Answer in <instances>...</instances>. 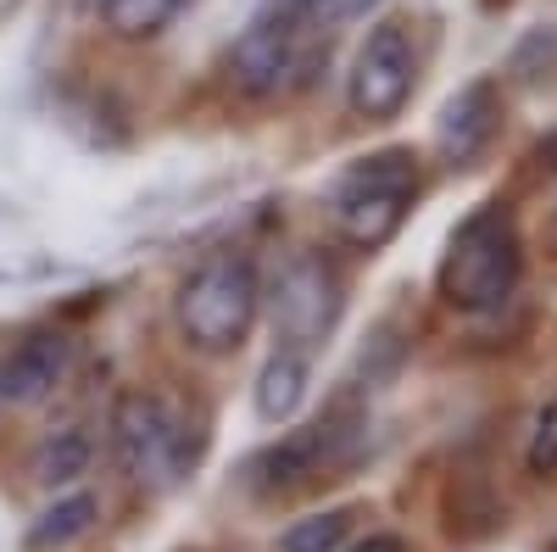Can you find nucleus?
Here are the masks:
<instances>
[{
    "label": "nucleus",
    "instance_id": "1",
    "mask_svg": "<svg viewBox=\"0 0 557 552\" xmlns=\"http://www.w3.org/2000/svg\"><path fill=\"white\" fill-rule=\"evenodd\" d=\"M519 268H524L519 223L502 201H491V207H480L457 223L446 262H441V296L457 312H491L513 296Z\"/></svg>",
    "mask_w": 557,
    "mask_h": 552
},
{
    "label": "nucleus",
    "instance_id": "2",
    "mask_svg": "<svg viewBox=\"0 0 557 552\" xmlns=\"http://www.w3.org/2000/svg\"><path fill=\"white\" fill-rule=\"evenodd\" d=\"M257 307H262V280L251 257H235V252L207 257L178 285V324L201 352H235L257 324Z\"/></svg>",
    "mask_w": 557,
    "mask_h": 552
},
{
    "label": "nucleus",
    "instance_id": "3",
    "mask_svg": "<svg viewBox=\"0 0 557 552\" xmlns=\"http://www.w3.org/2000/svg\"><path fill=\"white\" fill-rule=\"evenodd\" d=\"M418 196V162L412 151H374V157H362L341 173L335 184V223H341V235L362 252H374L385 246L407 207Z\"/></svg>",
    "mask_w": 557,
    "mask_h": 552
},
{
    "label": "nucleus",
    "instance_id": "4",
    "mask_svg": "<svg viewBox=\"0 0 557 552\" xmlns=\"http://www.w3.org/2000/svg\"><path fill=\"white\" fill-rule=\"evenodd\" d=\"M412 39L401 23H380L362 39L357 68H351V112L368 123H385L407 107L412 96Z\"/></svg>",
    "mask_w": 557,
    "mask_h": 552
},
{
    "label": "nucleus",
    "instance_id": "5",
    "mask_svg": "<svg viewBox=\"0 0 557 552\" xmlns=\"http://www.w3.org/2000/svg\"><path fill=\"white\" fill-rule=\"evenodd\" d=\"M335 318H341V273L318 252H301L285 273H278V291H273L278 335L296 341V346H312L335 330Z\"/></svg>",
    "mask_w": 557,
    "mask_h": 552
},
{
    "label": "nucleus",
    "instance_id": "6",
    "mask_svg": "<svg viewBox=\"0 0 557 552\" xmlns=\"http://www.w3.org/2000/svg\"><path fill=\"white\" fill-rule=\"evenodd\" d=\"M296 23H301V17L262 12V17L240 34L228 73H235V84L246 89V96H273V89L285 84V73H296Z\"/></svg>",
    "mask_w": 557,
    "mask_h": 552
},
{
    "label": "nucleus",
    "instance_id": "7",
    "mask_svg": "<svg viewBox=\"0 0 557 552\" xmlns=\"http://www.w3.org/2000/svg\"><path fill=\"white\" fill-rule=\"evenodd\" d=\"M112 446H117V464L128 475H157L168 464V446H173V419H168V407L162 396L151 391H128L117 396L112 407Z\"/></svg>",
    "mask_w": 557,
    "mask_h": 552
},
{
    "label": "nucleus",
    "instance_id": "8",
    "mask_svg": "<svg viewBox=\"0 0 557 552\" xmlns=\"http://www.w3.org/2000/svg\"><path fill=\"white\" fill-rule=\"evenodd\" d=\"M62 375H67V341L57 330H39L0 363V402L28 407L39 396H51L62 385Z\"/></svg>",
    "mask_w": 557,
    "mask_h": 552
},
{
    "label": "nucleus",
    "instance_id": "9",
    "mask_svg": "<svg viewBox=\"0 0 557 552\" xmlns=\"http://www.w3.org/2000/svg\"><path fill=\"white\" fill-rule=\"evenodd\" d=\"M496 118H502V101H496L491 78L457 89V96L446 101V112H441V151H446V162H474L491 146Z\"/></svg>",
    "mask_w": 557,
    "mask_h": 552
},
{
    "label": "nucleus",
    "instance_id": "10",
    "mask_svg": "<svg viewBox=\"0 0 557 552\" xmlns=\"http://www.w3.org/2000/svg\"><path fill=\"white\" fill-rule=\"evenodd\" d=\"M335 436H341V430H335V419H318V425L290 430L278 446H268V452L257 457V486H268V491H285V486H296V480L318 475V464L330 457Z\"/></svg>",
    "mask_w": 557,
    "mask_h": 552
},
{
    "label": "nucleus",
    "instance_id": "11",
    "mask_svg": "<svg viewBox=\"0 0 557 552\" xmlns=\"http://www.w3.org/2000/svg\"><path fill=\"white\" fill-rule=\"evenodd\" d=\"M307 402V357L301 352H273L268 368L257 375V413L268 425L296 419V407Z\"/></svg>",
    "mask_w": 557,
    "mask_h": 552
},
{
    "label": "nucleus",
    "instance_id": "12",
    "mask_svg": "<svg viewBox=\"0 0 557 552\" xmlns=\"http://www.w3.org/2000/svg\"><path fill=\"white\" fill-rule=\"evenodd\" d=\"M89 457H96V446H89L84 430H57L51 441H39V452H34V480L39 486H73L89 469Z\"/></svg>",
    "mask_w": 557,
    "mask_h": 552
},
{
    "label": "nucleus",
    "instance_id": "13",
    "mask_svg": "<svg viewBox=\"0 0 557 552\" xmlns=\"http://www.w3.org/2000/svg\"><path fill=\"white\" fill-rule=\"evenodd\" d=\"M96 496L89 491H73V496H62V502H51V508L39 514V525H34V547H67V541H78L89 525H96Z\"/></svg>",
    "mask_w": 557,
    "mask_h": 552
},
{
    "label": "nucleus",
    "instance_id": "14",
    "mask_svg": "<svg viewBox=\"0 0 557 552\" xmlns=\"http://www.w3.org/2000/svg\"><path fill=\"white\" fill-rule=\"evenodd\" d=\"M178 7H184V0H112L107 23L123 39H151V34H162L178 17Z\"/></svg>",
    "mask_w": 557,
    "mask_h": 552
},
{
    "label": "nucleus",
    "instance_id": "15",
    "mask_svg": "<svg viewBox=\"0 0 557 552\" xmlns=\"http://www.w3.org/2000/svg\"><path fill=\"white\" fill-rule=\"evenodd\" d=\"M346 525H351L346 508L307 514V519H296L285 536H278V552H335V547L346 541Z\"/></svg>",
    "mask_w": 557,
    "mask_h": 552
},
{
    "label": "nucleus",
    "instance_id": "16",
    "mask_svg": "<svg viewBox=\"0 0 557 552\" xmlns=\"http://www.w3.org/2000/svg\"><path fill=\"white\" fill-rule=\"evenodd\" d=\"M530 469L546 480V475H557V402L535 419V436H530Z\"/></svg>",
    "mask_w": 557,
    "mask_h": 552
},
{
    "label": "nucleus",
    "instance_id": "17",
    "mask_svg": "<svg viewBox=\"0 0 557 552\" xmlns=\"http://www.w3.org/2000/svg\"><path fill=\"white\" fill-rule=\"evenodd\" d=\"M380 0H312L307 7V23L312 28H341V23H357V17H368Z\"/></svg>",
    "mask_w": 557,
    "mask_h": 552
},
{
    "label": "nucleus",
    "instance_id": "18",
    "mask_svg": "<svg viewBox=\"0 0 557 552\" xmlns=\"http://www.w3.org/2000/svg\"><path fill=\"white\" fill-rule=\"evenodd\" d=\"M351 552H407V541H401V536H368V541H357Z\"/></svg>",
    "mask_w": 557,
    "mask_h": 552
},
{
    "label": "nucleus",
    "instance_id": "19",
    "mask_svg": "<svg viewBox=\"0 0 557 552\" xmlns=\"http://www.w3.org/2000/svg\"><path fill=\"white\" fill-rule=\"evenodd\" d=\"M535 162H541V168H552V173H557V128H552V134H546V140H541V146H535Z\"/></svg>",
    "mask_w": 557,
    "mask_h": 552
},
{
    "label": "nucleus",
    "instance_id": "20",
    "mask_svg": "<svg viewBox=\"0 0 557 552\" xmlns=\"http://www.w3.org/2000/svg\"><path fill=\"white\" fill-rule=\"evenodd\" d=\"M78 7H84V12H107V7H112V0H78Z\"/></svg>",
    "mask_w": 557,
    "mask_h": 552
}]
</instances>
